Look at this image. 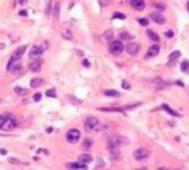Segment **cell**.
<instances>
[{
	"label": "cell",
	"mask_w": 189,
	"mask_h": 170,
	"mask_svg": "<svg viewBox=\"0 0 189 170\" xmlns=\"http://www.w3.org/2000/svg\"><path fill=\"white\" fill-rule=\"evenodd\" d=\"M104 95H105V96H118L120 93H118V90L108 89V90H104Z\"/></svg>",
	"instance_id": "cell-20"
},
{
	"label": "cell",
	"mask_w": 189,
	"mask_h": 170,
	"mask_svg": "<svg viewBox=\"0 0 189 170\" xmlns=\"http://www.w3.org/2000/svg\"><path fill=\"white\" fill-rule=\"evenodd\" d=\"M100 129L102 127H100L99 120L96 117H87L86 118V121H84V130L86 132L92 133V132H96V130H100Z\"/></svg>",
	"instance_id": "cell-2"
},
{
	"label": "cell",
	"mask_w": 189,
	"mask_h": 170,
	"mask_svg": "<svg viewBox=\"0 0 189 170\" xmlns=\"http://www.w3.org/2000/svg\"><path fill=\"white\" fill-rule=\"evenodd\" d=\"M179 58H180V52H179V50H174V52H171V55L168 56V65H173Z\"/></svg>",
	"instance_id": "cell-14"
},
{
	"label": "cell",
	"mask_w": 189,
	"mask_h": 170,
	"mask_svg": "<svg viewBox=\"0 0 189 170\" xmlns=\"http://www.w3.org/2000/svg\"><path fill=\"white\" fill-rule=\"evenodd\" d=\"M114 18H120V19H124V18H126V15H124V13H118V12H117V13H114Z\"/></svg>",
	"instance_id": "cell-30"
},
{
	"label": "cell",
	"mask_w": 189,
	"mask_h": 170,
	"mask_svg": "<svg viewBox=\"0 0 189 170\" xmlns=\"http://www.w3.org/2000/svg\"><path fill=\"white\" fill-rule=\"evenodd\" d=\"M25 50H27V46H19V47L13 52V55L11 56L9 61H11V62H19V59H21L22 55L25 53Z\"/></svg>",
	"instance_id": "cell-7"
},
{
	"label": "cell",
	"mask_w": 189,
	"mask_h": 170,
	"mask_svg": "<svg viewBox=\"0 0 189 170\" xmlns=\"http://www.w3.org/2000/svg\"><path fill=\"white\" fill-rule=\"evenodd\" d=\"M27 2H28V0H18V3H19V5H25Z\"/></svg>",
	"instance_id": "cell-37"
},
{
	"label": "cell",
	"mask_w": 189,
	"mask_h": 170,
	"mask_svg": "<svg viewBox=\"0 0 189 170\" xmlns=\"http://www.w3.org/2000/svg\"><path fill=\"white\" fill-rule=\"evenodd\" d=\"M174 36V33H173V30H168V31H166V37H168V39H171Z\"/></svg>",
	"instance_id": "cell-31"
},
{
	"label": "cell",
	"mask_w": 189,
	"mask_h": 170,
	"mask_svg": "<svg viewBox=\"0 0 189 170\" xmlns=\"http://www.w3.org/2000/svg\"><path fill=\"white\" fill-rule=\"evenodd\" d=\"M161 108H162V109H166V111H167L168 114H171V115H174V117H179V115H180V114H179L177 111H173V109H171V108H170L168 105H166V104H164V105H162Z\"/></svg>",
	"instance_id": "cell-19"
},
{
	"label": "cell",
	"mask_w": 189,
	"mask_h": 170,
	"mask_svg": "<svg viewBox=\"0 0 189 170\" xmlns=\"http://www.w3.org/2000/svg\"><path fill=\"white\" fill-rule=\"evenodd\" d=\"M15 93L16 95H21V96H25L28 93V90L24 89V87H15Z\"/></svg>",
	"instance_id": "cell-21"
},
{
	"label": "cell",
	"mask_w": 189,
	"mask_h": 170,
	"mask_svg": "<svg viewBox=\"0 0 189 170\" xmlns=\"http://www.w3.org/2000/svg\"><path fill=\"white\" fill-rule=\"evenodd\" d=\"M2 49H5V45H0V50H2Z\"/></svg>",
	"instance_id": "cell-39"
},
{
	"label": "cell",
	"mask_w": 189,
	"mask_h": 170,
	"mask_svg": "<svg viewBox=\"0 0 189 170\" xmlns=\"http://www.w3.org/2000/svg\"><path fill=\"white\" fill-rule=\"evenodd\" d=\"M123 87L124 89H130V84H128L127 81H123Z\"/></svg>",
	"instance_id": "cell-34"
},
{
	"label": "cell",
	"mask_w": 189,
	"mask_h": 170,
	"mask_svg": "<svg viewBox=\"0 0 189 170\" xmlns=\"http://www.w3.org/2000/svg\"><path fill=\"white\" fill-rule=\"evenodd\" d=\"M152 84H154V86H155L158 90H161V89H164V87H167V83L166 81H162L160 77H157V79H154L152 80Z\"/></svg>",
	"instance_id": "cell-12"
},
{
	"label": "cell",
	"mask_w": 189,
	"mask_h": 170,
	"mask_svg": "<svg viewBox=\"0 0 189 170\" xmlns=\"http://www.w3.org/2000/svg\"><path fill=\"white\" fill-rule=\"evenodd\" d=\"M155 7H157V11H164V6H162V5H155Z\"/></svg>",
	"instance_id": "cell-32"
},
{
	"label": "cell",
	"mask_w": 189,
	"mask_h": 170,
	"mask_svg": "<svg viewBox=\"0 0 189 170\" xmlns=\"http://www.w3.org/2000/svg\"><path fill=\"white\" fill-rule=\"evenodd\" d=\"M19 15H21V16H25V15H27V11H21Z\"/></svg>",
	"instance_id": "cell-38"
},
{
	"label": "cell",
	"mask_w": 189,
	"mask_h": 170,
	"mask_svg": "<svg viewBox=\"0 0 189 170\" xmlns=\"http://www.w3.org/2000/svg\"><path fill=\"white\" fill-rule=\"evenodd\" d=\"M43 50H45V49H43L41 46H33L31 49H30V59H31V61H36V59H39L40 56H41V53H43Z\"/></svg>",
	"instance_id": "cell-6"
},
{
	"label": "cell",
	"mask_w": 189,
	"mask_h": 170,
	"mask_svg": "<svg viewBox=\"0 0 189 170\" xmlns=\"http://www.w3.org/2000/svg\"><path fill=\"white\" fill-rule=\"evenodd\" d=\"M139 24L143 25V27H146V25L149 24V19L148 18H139Z\"/></svg>",
	"instance_id": "cell-28"
},
{
	"label": "cell",
	"mask_w": 189,
	"mask_h": 170,
	"mask_svg": "<svg viewBox=\"0 0 189 170\" xmlns=\"http://www.w3.org/2000/svg\"><path fill=\"white\" fill-rule=\"evenodd\" d=\"M83 65H84V67H89V65H90V62L87 61V59H83Z\"/></svg>",
	"instance_id": "cell-35"
},
{
	"label": "cell",
	"mask_w": 189,
	"mask_h": 170,
	"mask_svg": "<svg viewBox=\"0 0 189 170\" xmlns=\"http://www.w3.org/2000/svg\"><path fill=\"white\" fill-rule=\"evenodd\" d=\"M30 84H31L33 89H36V87H40L41 84H43V80H41V79H33Z\"/></svg>",
	"instance_id": "cell-18"
},
{
	"label": "cell",
	"mask_w": 189,
	"mask_h": 170,
	"mask_svg": "<svg viewBox=\"0 0 189 170\" xmlns=\"http://www.w3.org/2000/svg\"><path fill=\"white\" fill-rule=\"evenodd\" d=\"M104 39H105V41H106V43H111V41H112V31H111V30H106L105 36H104Z\"/></svg>",
	"instance_id": "cell-23"
},
{
	"label": "cell",
	"mask_w": 189,
	"mask_h": 170,
	"mask_svg": "<svg viewBox=\"0 0 189 170\" xmlns=\"http://www.w3.org/2000/svg\"><path fill=\"white\" fill-rule=\"evenodd\" d=\"M158 170H166V169H164V167H161V169H158Z\"/></svg>",
	"instance_id": "cell-40"
},
{
	"label": "cell",
	"mask_w": 189,
	"mask_h": 170,
	"mask_svg": "<svg viewBox=\"0 0 189 170\" xmlns=\"http://www.w3.org/2000/svg\"><path fill=\"white\" fill-rule=\"evenodd\" d=\"M109 152L112 158H120V148H109Z\"/></svg>",
	"instance_id": "cell-22"
},
{
	"label": "cell",
	"mask_w": 189,
	"mask_h": 170,
	"mask_svg": "<svg viewBox=\"0 0 189 170\" xmlns=\"http://www.w3.org/2000/svg\"><path fill=\"white\" fill-rule=\"evenodd\" d=\"M146 34H148V37L152 40V41H155V43H158L160 41V37H158V34L155 31H152V30H146Z\"/></svg>",
	"instance_id": "cell-16"
},
{
	"label": "cell",
	"mask_w": 189,
	"mask_h": 170,
	"mask_svg": "<svg viewBox=\"0 0 189 170\" xmlns=\"http://www.w3.org/2000/svg\"><path fill=\"white\" fill-rule=\"evenodd\" d=\"M92 147V139H86L83 142V149H89Z\"/></svg>",
	"instance_id": "cell-26"
},
{
	"label": "cell",
	"mask_w": 189,
	"mask_h": 170,
	"mask_svg": "<svg viewBox=\"0 0 189 170\" xmlns=\"http://www.w3.org/2000/svg\"><path fill=\"white\" fill-rule=\"evenodd\" d=\"M80 170H87V169H80Z\"/></svg>",
	"instance_id": "cell-42"
},
{
	"label": "cell",
	"mask_w": 189,
	"mask_h": 170,
	"mask_svg": "<svg viewBox=\"0 0 189 170\" xmlns=\"http://www.w3.org/2000/svg\"><path fill=\"white\" fill-rule=\"evenodd\" d=\"M130 3L133 5V7L137 9V11L145 9V0H130Z\"/></svg>",
	"instance_id": "cell-13"
},
{
	"label": "cell",
	"mask_w": 189,
	"mask_h": 170,
	"mask_svg": "<svg viewBox=\"0 0 189 170\" xmlns=\"http://www.w3.org/2000/svg\"><path fill=\"white\" fill-rule=\"evenodd\" d=\"M124 49H126V52H127L128 55L133 56V55H137L140 46H139V43H136V41H130V43H127V46H126Z\"/></svg>",
	"instance_id": "cell-8"
},
{
	"label": "cell",
	"mask_w": 189,
	"mask_h": 170,
	"mask_svg": "<svg viewBox=\"0 0 189 170\" xmlns=\"http://www.w3.org/2000/svg\"><path fill=\"white\" fill-rule=\"evenodd\" d=\"M80 138H81L80 130H77V129H71L67 133V142L68 143H77L80 141Z\"/></svg>",
	"instance_id": "cell-5"
},
{
	"label": "cell",
	"mask_w": 189,
	"mask_h": 170,
	"mask_svg": "<svg viewBox=\"0 0 189 170\" xmlns=\"http://www.w3.org/2000/svg\"><path fill=\"white\" fill-rule=\"evenodd\" d=\"M151 19L154 21V22H157V24H160V25H162V24H166V18L162 16L161 13H157V12H152L151 13Z\"/></svg>",
	"instance_id": "cell-9"
},
{
	"label": "cell",
	"mask_w": 189,
	"mask_h": 170,
	"mask_svg": "<svg viewBox=\"0 0 189 170\" xmlns=\"http://www.w3.org/2000/svg\"><path fill=\"white\" fill-rule=\"evenodd\" d=\"M158 52H160V46H158V45L151 46V47H149V50H148V53H146V59H149V58H152V56L158 55Z\"/></svg>",
	"instance_id": "cell-11"
},
{
	"label": "cell",
	"mask_w": 189,
	"mask_h": 170,
	"mask_svg": "<svg viewBox=\"0 0 189 170\" xmlns=\"http://www.w3.org/2000/svg\"><path fill=\"white\" fill-rule=\"evenodd\" d=\"M188 11H189V3H188Z\"/></svg>",
	"instance_id": "cell-41"
},
{
	"label": "cell",
	"mask_w": 189,
	"mask_h": 170,
	"mask_svg": "<svg viewBox=\"0 0 189 170\" xmlns=\"http://www.w3.org/2000/svg\"><path fill=\"white\" fill-rule=\"evenodd\" d=\"M52 18H53V21H58V18H59V3H53Z\"/></svg>",
	"instance_id": "cell-17"
},
{
	"label": "cell",
	"mask_w": 189,
	"mask_h": 170,
	"mask_svg": "<svg viewBox=\"0 0 189 170\" xmlns=\"http://www.w3.org/2000/svg\"><path fill=\"white\" fill-rule=\"evenodd\" d=\"M180 70H182L183 73H188L189 71V61H183L182 65H180Z\"/></svg>",
	"instance_id": "cell-25"
},
{
	"label": "cell",
	"mask_w": 189,
	"mask_h": 170,
	"mask_svg": "<svg viewBox=\"0 0 189 170\" xmlns=\"http://www.w3.org/2000/svg\"><path fill=\"white\" fill-rule=\"evenodd\" d=\"M41 65H43V61H41V59H36V61H33V62L30 64V71L39 73V71L41 70Z\"/></svg>",
	"instance_id": "cell-10"
},
{
	"label": "cell",
	"mask_w": 189,
	"mask_h": 170,
	"mask_svg": "<svg viewBox=\"0 0 189 170\" xmlns=\"http://www.w3.org/2000/svg\"><path fill=\"white\" fill-rule=\"evenodd\" d=\"M133 157H134L136 161H145V160L149 157V151L146 148H137L133 152Z\"/></svg>",
	"instance_id": "cell-4"
},
{
	"label": "cell",
	"mask_w": 189,
	"mask_h": 170,
	"mask_svg": "<svg viewBox=\"0 0 189 170\" xmlns=\"http://www.w3.org/2000/svg\"><path fill=\"white\" fill-rule=\"evenodd\" d=\"M121 39H123V40H130L132 37H130V34H127V33L123 31V33H121Z\"/></svg>",
	"instance_id": "cell-29"
},
{
	"label": "cell",
	"mask_w": 189,
	"mask_h": 170,
	"mask_svg": "<svg viewBox=\"0 0 189 170\" xmlns=\"http://www.w3.org/2000/svg\"><path fill=\"white\" fill-rule=\"evenodd\" d=\"M136 170H142V169H136Z\"/></svg>",
	"instance_id": "cell-43"
},
{
	"label": "cell",
	"mask_w": 189,
	"mask_h": 170,
	"mask_svg": "<svg viewBox=\"0 0 189 170\" xmlns=\"http://www.w3.org/2000/svg\"><path fill=\"white\" fill-rule=\"evenodd\" d=\"M41 99V95L40 93H36V95H34V101H40Z\"/></svg>",
	"instance_id": "cell-33"
},
{
	"label": "cell",
	"mask_w": 189,
	"mask_h": 170,
	"mask_svg": "<svg viewBox=\"0 0 189 170\" xmlns=\"http://www.w3.org/2000/svg\"><path fill=\"white\" fill-rule=\"evenodd\" d=\"M93 158H92V155L90 154H81L80 157H79V161L80 163H83V164H87V163H90Z\"/></svg>",
	"instance_id": "cell-15"
},
{
	"label": "cell",
	"mask_w": 189,
	"mask_h": 170,
	"mask_svg": "<svg viewBox=\"0 0 189 170\" xmlns=\"http://www.w3.org/2000/svg\"><path fill=\"white\" fill-rule=\"evenodd\" d=\"M46 96H49V98H55V96H56L55 89H49V90L46 92Z\"/></svg>",
	"instance_id": "cell-27"
},
{
	"label": "cell",
	"mask_w": 189,
	"mask_h": 170,
	"mask_svg": "<svg viewBox=\"0 0 189 170\" xmlns=\"http://www.w3.org/2000/svg\"><path fill=\"white\" fill-rule=\"evenodd\" d=\"M124 50V45L121 40H112L109 43V52L112 55H120Z\"/></svg>",
	"instance_id": "cell-3"
},
{
	"label": "cell",
	"mask_w": 189,
	"mask_h": 170,
	"mask_svg": "<svg viewBox=\"0 0 189 170\" xmlns=\"http://www.w3.org/2000/svg\"><path fill=\"white\" fill-rule=\"evenodd\" d=\"M0 102H2V99H0Z\"/></svg>",
	"instance_id": "cell-44"
},
{
	"label": "cell",
	"mask_w": 189,
	"mask_h": 170,
	"mask_svg": "<svg viewBox=\"0 0 189 170\" xmlns=\"http://www.w3.org/2000/svg\"><path fill=\"white\" fill-rule=\"evenodd\" d=\"M16 126H18V123H16V118L12 114H9V113L0 114V130L11 132V130L15 129Z\"/></svg>",
	"instance_id": "cell-1"
},
{
	"label": "cell",
	"mask_w": 189,
	"mask_h": 170,
	"mask_svg": "<svg viewBox=\"0 0 189 170\" xmlns=\"http://www.w3.org/2000/svg\"><path fill=\"white\" fill-rule=\"evenodd\" d=\"M62 36H64L65 39H68V40H71V39H73V33H71L70 30L64 28V30H62Z\"/></svg>",
	"instance_id": "cell-24"
},
{
	"label": "cell",
	"mask_w": 189,
	"mask_h": 170,
	"mask_svg": "<svg viewBox=\"0 0 189 170\" xmlns=\"http://www.w3.org/2000/svg\"><path fill=\"white\" fill-rule=\"evenodd\" d=\"M70 99L74 101V104H80V101H79V99H75V98H71V96H70Z\"/></svg>",
	"instance_id": "cell-36"
}]
</instances>
